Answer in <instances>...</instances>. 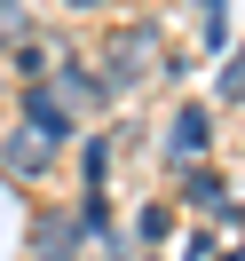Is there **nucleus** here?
<instances>
[{
    "mask_svg": "<svg viewBox=\"0 0 245 261\" xmlns=\"http://www.w3.org/2000/svg\"><path fill=\"white\" fill-rule=\"evenodd\" d=\"M103 71H111V87H143L166 71V48L150 24H127V32H111V48H103Z\"/></svg>",
    "mask_w": 245,
    "mask_h": 261,
    "instance_id": "nucleus-1",
    "label": "nucleus"
},
{
    "mask_svg": "<svg viewBox=\"0 0 245 261\" xmlns=\"http://www.w3.org/2000/svg\"><path fill=\"white\" fill-rule=\"evenodd\" d=\"M213 150V111L206 103H174V119H166V159L174 166H206Z\"/></svg>",
    "mask_w": 245,
    "mask_h": 261,
    "instance_id": "nucleus-2",
    "label": "nucleus"
},
{
    "mask_svg": "<svg viewBox=\"0 0 245 261\" xmlns=\"http://www.w3.org/2000/svg\"><path fill=\"white\" fill-rule=\"evenodd\" d=\"M24 127H32V135H48V143L64 150V143H71V103H64V87H48V80H40V87H24Z\"/></svg>",
    "mask_w": 245,
    "mask_h": 261,
    "instance_id": "nucleus-3",
    "label": "nucleus"
},
{
    "mask_svg": "<svg viewBox=\"0 0 245 261\" xmlns=\"http://www.w3.org/2000/svg\"><path fill=\"white\" fill-rule=\"evenodd\" d=\"M79 238H87V229H79V214L48 206V214L32 222V261H79Z\"/></svg>",
    "mask_w": 245,
    "mask_h": 261,
    "instance_id": "nucleus-4",
    "label": "nucleus"
},
{
    "mask_svg": "<svg viewBox=\"0 0 245 261\" xmlns=\"http://www.w3.org/2000/svg\"><path fill=\"white\" fill-rule=\"evenodd\" d=\"M0 166L32 182V174H48V166H56V143H48V135H32V127H16V135H0Z\"/></svg>",
    "mask_w": 245,
    "mask_h": 261,
    "instance_id": "nucleus-5",
    "label": "nucleus"
},
{
    "mask_svg": "<svg viewBox=\"0 0 245 261\" xmlns=\"http://www.w3.org/2000/svg\"><path fill=\"white\" fill-rule=\"evenodd\" d=\"M64 87H71L79 103H111V80H95L87 64H64Z\"/></svg>",
    "mask_w": 245,
    "mask_h": 261,
    "instance_id": "nucleus-6",
    "label": "nucleus"
},
{
    "mask_svg": "<svg viewBox=\"0 0 245 261\" xmlns=\"http://www.w3.org/2000/svg\"><path fill=\"white\" fill-rule=\"evenodd\" d=\"M198 32H206L213 48H222V40H229V8H222V0H198Z\"/></svg>",
    "mask_w": 245,
    "mask_h": 261,
    "instance_id": "nucleus-7",
    "label": "nucleus"
},
{
    "mask_svg": "<svg viewBox=\"0 0 245 261\" xmlns=\"http://www.w3.org/2000/svg\"><path fill=\"white\" fill-rule=\"evenodd\" d=\"M190 206H198V214H213V206H222V182H213L206 166H190Z\"/></svg>",
    "mask_w": 245,
    "mask_h": 261,
    "instance_id": "nucleus-8",
    "label": "nucleus"
},
{
    "mask_svg": "<svg viewBox=\"0 0 245 261\" xmlns=\"http://www.w3.org/2000/svg\"><path fill=\"white\" fill-rule=\"evenodd\" d=\"M222 103H245V48L229 56V71H222Z\"/></svg>",
    "mask_w": 245,
    "mask_h": 261,
    "instance_id": "nucleus-9",
    "label": "nucleus"
},
{
    "mask_svg": "<svg viewBox=\"0 0 245 261\" xmlns=\"http://www.w3.org/2000/svg\"><path fill=\"white\" fill-rule=\"evenodd\" d=\"M0 40H8V48L24 40V0H0Z\"/></svg>",
    "mask_w": 245,
    "mask_h": 261,
    "instance_id": "nucleus-10",
    "label": "nucleus"
},
{
    "mask_svg": "<svg viewBox=\"0 0 245 261\" xmlns=\"http://www.w3.org/2000/svg\"><path fill=\"white\" fill-rule=\"evenodd\" d=\"M64 8H103V0H64Z\"/></svg>",
    "mask_w": 245,
    "mask_h": 261,
    "instance_id": "nucleus-11",
    "label": "nucleus"
}]
</instances>
